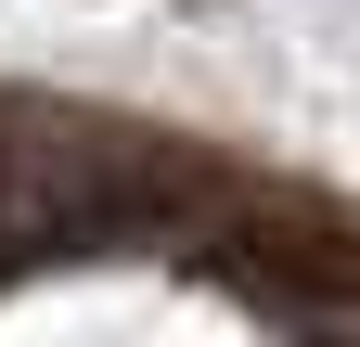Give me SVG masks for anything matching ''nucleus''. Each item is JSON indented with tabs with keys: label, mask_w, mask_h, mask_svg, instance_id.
I'll list each match as a JSON object with an SVG mask.
<instances>
[{
	"label": "nucleus",
	"mask_w": 360,
	"mask_h": 347,
	"mask_svg": "<svg viewBox=\"0 0 360 347\" xmlns=\"http://www.w3.org/2000/svg\"><path fill=\"white\" fill-rule=\"evenodd\" d=\"M335 347H360V334H335Z\"/></svg>",
	"instance_id": "7ed1b4c3"
},
{
	"label": "nucleus",
	"mask_w": 360,
	"mask_h": 347,
	"mask_svg": "<svg viewBox=\"0 0 360 347\" xmlns=\"http://www.w3.org/2000/svg\"><path fill=\"white\" fill-rule=\"evenodd\" d=\"M180 244H193L219 283L270 296V309H360V206H335V193H245V181H206V206H193Z\"/></svg>",
	"instance_id": "f03ea898"
},
{
	"label": "nucleus",
	"mask_w": 360,
	"mask_h": 347,
	"mask_svg": "<svg viewBox=\"0 0 360 347\" xmlns=\"http://www.w3.org/2000/svg\"><path fill=\"white\" fill-rule=\"evenodd\" d=\"M219 167L129 116H77L13 91L0 103V283L52 270V257H103V244H180Z\"/></svg>",
	"instance_id": "f257e3e1"
}]
</instances>
